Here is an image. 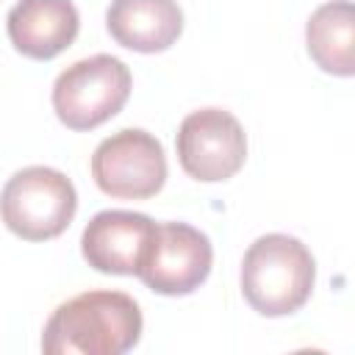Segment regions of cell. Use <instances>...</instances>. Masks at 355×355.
<instances>
[{"label": "cell", "instance_id": "obj_1", "mask_svg": "<svg viewBox=\"0 0 355 355\" xmlns=\"http://www.w3.org/2000/svg\"><path fill=\"white\" fill-rule=\"evenodd\" d=\"M141 338V311L125 291H83L61 302L44 324L47 355H122Z\"/></svg>", "mask_w": 355, "mask_h": 355}, {"label": "cell", "instance_id": "obj_2", "mask_svg": "<svg viewBox=\"0 0 355 355\" xmlns=\"http://www.w3.org/2000/svg\"><path fill=\"white\" fill-rule=\"evenodd\" d=\"M316 283L311 250L286 233H266L250 244L241 261V294L261 316H288L300 311Z\"/></svg>", "mask_w": 355, "mask_h": 355}, {"label": "cell", "instance_id": "obj_3", "mask_svg": "<svg viewBox=\"0 0 355 355\" xmlns=\"http://www.w3.org/2000/svg\"><path fill=\"white\" fill-rule=\"evenodd\" d=\"M78 211L72 180L50 166H25L0 191V219L25 241L61 236Z\"/></svg>", "mask_w": 355, "mask_h": 355}, {"label": "cell", "instance_id": "obj_4", "mask_svg": "<svg viewBox=\"0 0 355 355\" xmlns=\"http://www.w3.org/2000/svg\"><path fill=\"white\" fill-rule=\"evenodd\" d=\"M130 97L125 61L97 53L69 64L53 83V111L69 130H94L122 111Z\"/></svg>", "mask_w": 355, "mask_h": 355}, {"label": "cell", "instance_id": "obj_5", "mask_svg": "<svg viewBox=\"0 0 355 355\" xmlns=\"http://www.w3.org/2000/svg\"><path fill=\"white\" fill-rule=\"evenodd\" d=\"M92 178L108 197L147 200L158 194L166 180L164 147L141 128L116 130L92 153Z\"/></svg>", "mask_w": 355, "mask_h": 355}, {"label": "cell", "instance_id": "obj_6", "mask_svg": "<svg viewBox=\"0 0 355 355\" xmlns=\"http://www.w3.org/2000/svg\"><path fill=\"white\" fill-rule=\"evenodd\" d=\"M183 172L202 183L233 178L247 158V136L241 122L225 108L191 111L175 139Z\"/></svg>", "mask_w": 355, "mask_h": 355}, {"label": "cell", "instance_id": "obj_7", "mask_svg": "<svg viewBox=\"0 0 355 355\" xmlns=\"http://www.w3.org/2000/svg\"><path fill=\"white\" fill-rule=\"evenodd\" d=\"M211 263L214 247L202 230L186 222H161L136 277L155 294L183 297L205 283Z\"/></svg>", "mask_w": 355, "mask_h": 355}, {"label": "cell", "instance_id": "obj_8", "mask_svg": "<svg viewBox=\"0 0 355 355\" xmlns=\"http://www.w3.org/2000/svg\"><path fill=\"white\" fill-rule=\"evenodd\" d=\"M155 236V222L136 211H100L80 236L86 263L103 275H136Z\"/></svg>", "mask_w": 355, "mask_h": 355}, {"label": "cell", "instance_id": "obj_9", "mask_svg": "<svg viewBox=\"0 0 355 355\" xmlns=\"http://www.w3.org/2000/svg\"><path fill=\"white\" fill-rule=\"evenodd\" d=\"M6 28L17 53L50 61L75 42L80 17L72 0H17L6 17Z\"/></svg>", "mask_w": 355, "mask_h": 355}, {"label": "cell", "instance_id": "obj_10", "mask_svg": "<svg viewBox=\"0 0 355 355\" xmlns=\"http://www.w3.org/2000/svg\"><path fill=\"white\" fill-rule=\"evenodd\" d=\"M111 39L136 53H161L183 31V11L175 0H114L105 11Z\"/></svg>", "mask_w": 355, "mask_h": 355}, {"label": "cell", "instance_id": "obj_11", "mask_svg": "<svg viewBox=\"0 0 355 355\" xmlns=\"http://www.w3.org/2000/svg\"><path fill=\"white\" fill-rule=\"evenodd\" d=\"M305 44L313 64L338 78L355 72V8L349 0L319 6L305 25Z\"/></svg>", "mask_w": 355, "mask_h": 355}]
</instances>
